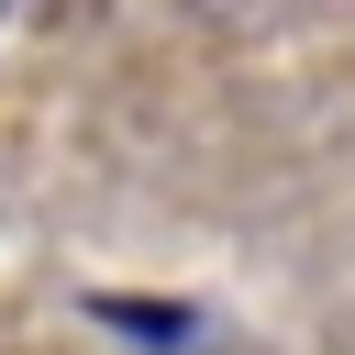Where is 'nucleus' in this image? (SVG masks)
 I'll return each instance as SVG.
<instances>
[{"mask_svg": "<svg viewBox=\"0 0 355 355\" xmlns=\"http://www.w3.org/2000/svg\"><path fill=\"white\" fill-rule=\"evenodd\" d=\"M89 322H122V333H144V344H178V333H189L178 300H111V288L89 300Z\"/></svg>", "mask_w": 355, "mask_h": 355, "instance_id": "f257e3e1", "label": "nucleus"}, {"mask_svg": "<svg viewBox=\"0 0 355 355\" xmlns=\"http://www.w3.org/2000/svg\"><path fill=\"white\" fill-rule=\"evenodd\" d=\"M0 11H11V0H0Z\"/></svg>", "mask_w": 355, "mask_h": 355, "instance_id": "f03ea898", "label": "nucleus"}]
</instances>
